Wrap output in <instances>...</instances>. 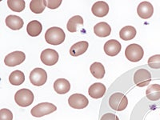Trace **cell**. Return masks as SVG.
Segmentation results:
<instances>
[{"label": "cell", "mask_w": 160, "mask_h": 120, "mask_svg": "<svg viewBox=\"0 0 160 120\" xmlns=\"http://www.w3.org/2000/svg\"><path fill=\"white\" fill-rule=\"evenodd\" d=\"M45 40L48 44L57 46L62 43L66 38L64 31L60 28L53 27L49 28L45 33Z\"/></svg>", "instance_id": "6da1fadb"}, {"label": "cell", "mask_w": 160, "mask_h": 120, "mask_svg": "<svg viewBox=\"0 0 160 120\" xmlns=\"http://www.w3.org/2000/svg\"><path fill=\"white\" fill-rule=\"evenodd\" d=\"M109 105L111 109L116 111H122L128 108V99L122 93H114L109 98Z\"/></svg>", "instance_id": "7a4b0ae2"}, {"label": "cell", "mask_w": 160, "mask_h": 120, "mask_svg": "<svg viewBox=\"0 0 160 120\" xmlns=\"http://www.w3.org/2000/svg\"><path fill=\"white\" fill-rule=\"evenodd\" d=\"M15 101L21 108H27L34 102V94L27 88H22L15 93Z\"/></svg>", "instance_id": "3957f363"}, {"label": "cell", "mask_w": 160, "mask_h": 120, "mask_svg": "<svg viewBox=\"0 0 160 120\" xmlns=\"http://www.w3.org/2000/svg\"><path fill=\"white\" fill-rule=\"evenodd\" d=\"M144 55V51L142 48L138 44L132 43L130 44L126 48L125 55L129 61L133 62H136L142 59Z\"/></svg>", "instance_id": "277c9868"}, {"label": "cell", "mask_w": 160, "mask_h": 120, "mask_svg": "<svg viewBox=\"0 0 160 120\" xmlns=\"http://www.w3.org/2000/svg\"><path fill=\"white\" fill-rule=\"evenodd\" d=\"M57 110V108L54 104L50 102H41L38 105L35 106L31 109V115L34 117H42L44 115H50L51 113L55 112Z\"/></svg>", "instance_id": "5b68a950"}, {"label": "cell", "mask_w": 160, "mask_h": 120, "mask_svg": "<svg viewBox=\"0 0 160 120\" xmlns=\"http://www.w3.org/2000/svg\"><path fill=\"white\" fill-rule=\"evenodd\" d=\"M48 80L47 71L42 68H35L30 74V81L33 85L40 87L46 83Z\"/></svg>", "instance_id": "8992f818"}, {"label": "cell", "mask_w": 160, "mask_h": 120, "mask_svg": "<svg viewBox=\"0 0 160 120\" xmlns=\"http://www.w3.org/2000/svg\"><path fill=\"white\" fill-rule=\"evenodd\" d=\"M151 81V75L149 71L146 69H138L134 75V82L137 87L143 88L148 86Z\"/></svg>", "instance_id": "52a82bcc"}, {"label": "cell", "mask_w": 160, "mask_h": 120, "mask_svg": "<svg viewBox=\"0 0 160 120\" xmlns=\"http://www.w3.org/2000/svg\"><path fill=\"white\" fill-rule=\"evenodd\" d=\"M68 103L74 109H83L89 104L88 98L82 94H74L68 98Z\"/></svg>", "instance_id": "ba28073f"}, {"label": "cell", "mask_w": 160, "mask_h": 120, "mask_svg": "<svg viewBox=\"0 0 160 120\" xmlns=\"http://www.w3.org/2000/svg\"><path fill=\"white\" fill-rule=\"evenodd\" d=\"M25 59L26 55L22 51H14L5 57L4 63L8 67H15L22 63Z\"/></svg>", "instance_id": "9c48e42d"}, {"label": "cell", "mask_w": 160, "mask_h": 120, "mask_svg": "<svg viewBox=\"0 0 160 120\" xmlns=\"http://www.w3.org/2000/svg\"><path fill=\"white\" fill-rule=\"evenodd\" d=\"M58 54L56 51L53 49H46L42 51L40 58L43 64L47 66H53L56 64L58 61Z\"/></svg>", "instance_id": "30bf717a"}, {"label": "cell", "mask_w": 160, "mask_h": 120, "mask_svg": "<svg viewBox=\"0 0 160 120\" xmlns=\"http://www.w3.org/2000/svg\"><path fill=\"white\" fill-rule=\"evenodd\" d=\"M137 13H138V16L140 18H143V19H148V18H150L153 15L154 8L149 2L144 1V2H142L138 6Z\"/></svg>", "instance_id": "8fae6325"}, {"label": "cell", "mask_w": 160, "mask_h": 120, "mask_svg": "<svg viewBox=\"0 0 160 120\" xmlns=\"http://www.w3.org/2000/svg\"><path fill=\"white\" fill-rule=\"evenodd\" d=\"M122 46L118 40L111 39L104 45V51L109 56H115L121 51Z\"/></svg>", "instance_id": "7c38bea8"}, {"label": "cell", "mask_w": 160, "mask_h": 120, "mask_svg": "<svg viewBox=\"0 0 160 120\" xmlns=\"http://www.w3.org/2000/svg\"><path fill=\"white\" fill-rule=\"evenodd\" d=\"M91 11L93 15L96 17L102 18L105 17L109 12V5L104 1H98L92 6Z\"/></svg>", "instance_id": "4fadbf2b"}, {"label": "cell", "mask_w": 160, "mask_h": 120, "mask_svg": "<svg viewBox=\"0 0 160 120\" xmlns=\"http://www.w3.org/2000/svg\"><path fill=\"white\" fill-rule=\"evenodd\" d=\"M106 87L101 82H95L90 87L88 90L89 95L93 98H102L106 93Z\"/></svg>", "instance_id": "5bb4252c"}, {"label": "cell", "mask_w": 160, "mask_h": 120, "mask_svg": "<svg viewBox=\"0 0 160 120\" xmlns=\"http://www.w3.org/2000/svg\"><path fill=\"white\" fill-rule=\"evenodd\" d=\"M6 24L13 31H18L23 27V20L17 15H8L6 18Z\"/></svg>", "instance_id": "9a60e30c"}, {"label": "cell", "mask_w": 160, "mask_h": 120, "mask_svg": "<svg viewBox=\"0 0 160 120\" xmlns=\"http://www.w3.org/2000/svg\"><path fill=\"white\" fill-rule=\"evenodd\" d=\"M94 32L98 37L105 38L111 35V28L109 24L105 22H98L94 27Z\"/></svg>", "instance_id": "2e32d148"}, {"label": "cell", "mask_w": 160, "mask_h": 120, "mask_svg": "<svg viewBox=\"0 0 160 120\" xmlns=\"http://www.w3.org/2000/svg\"><path fill=\"white\" fill-rule=\"evenodd\" d=\"M54 89L59 95H64L71 90V83L65 78H58L54 82Z\"/></svg>", "instance_id": "e0dca14e"}, {"label": "cell", "mask_w": 160, "mask_h": 120, "mask_svg": "<svg viewBox=\"0 0 160 120\" xmlns=\"http://www.w3.org/2000/svg\"><path fill=\"white\" fill-rule=\"evenodd\" d=\"M88 47H89V43L87 41H80L71 47L70 49V54L71 56H79L88 51Z\"/></svg>", "instance_id": "ac0fdd59"}, {"label": "cell", "mask_w": 160, "mask_h": 120, "mask_svg": "<svg viewBox=\"0 0 160 120\" xmlns=\"http://www.w3.org/2000/svg\"><path fill=\"white\" fill-rule=\"evenodd\" d=\"M42 31V26L38 20H32L27 27L28 34L31 37H37L41 34Z\"/></svg>", "instance_id": "d6986e66"}, {"label": "cell", "mask_w": 160, "mask_h": 120, "mask_svg": "<svg viewBox=\"0 0 160 120\" xmlns=\"http://www.w3.org/2000/svg\"><path fill=\"white\" fill-rule=\"evenodd\" d=\"M146 96L151 101H157L160 99V85L152 84L146 91Z\"/></svg>", "instance_id": "ffe728a7"}, {"label": "cell", "mask_w": 160, "mask_h": 120, "mask_svg": "<svg viewBox=\"0 0 160 120\" xmlns=\"http://www.w3.org/2000/svg\"><path fill=\"white\" fill-rule=\"evenodd\" d=\"M136 29L132 26H126L119 31V37L122 40L128 41L135 38L136 35Z\"/></svg>", "instance_id": "44dd1931"}, {"label": "cell", "mask_w": 160, "mask_h": 120, "mask_svg": "<svg viewBox=\"0 0 160 120\" xmlns=\"http://www.w3.org/2000/svg\"><path fill=\"white\" fill-rule=\"evenodd\" d=\"M90 71L93 76L98 79L102 78L105 75V68L101 62H95L91 64L90 67Z\"/></svg>", "instance_id": "7402d4cb"}, {"label": "cell", "mask_w": 160, "mask_h": 120, "mask_svg": "<svg viewBox=\"0 0 160 120\" xmlns=\"http://www.w3.org/2000/svg\"><path fill=\"white\" fill-rule=\"evenodd\" d=\"M25 81V75L22 71L19 70L13 71L9 76V82L14 86H19Z\"/></svg>", "instance_id": "603a6c76"}, {"label": "cell", "mask_w": 160, "mask_h": 120, "mask_svg": "<svg viewBox=\"0 0 160 120\" xmlns=\"http://www.w3.org/2000/svg\"><path fill=\"white\" fill-rule=\"evenodd\" d=\"M83 25V18L79 15H75L71 18L67 24V28L68 31L71 33L76 32L78 26Z\"/></svg>", "instance_id": "cb8c5ba5"}, {"label": "cell", "mask_w": 160, "mask_h": 120, "mask_svg": "<svg viewBox=\"0 0 160 120\" xmlns=\"http://www.w3.org/2000/svg\"><path fill=\"white\" fill-rule=\"evenodd\" d=\"M46 6V0H32L30 2V8L35 14H41L44 11Z\"/></svg>", "instance_id": "d4e9b609"}, {"label": "cell", "mask_w": 160, "mask_h": 120, "mask_svg": "<svg viewBox=\"0 0 160 120\" xmlns=\"http://www.w3.org/2000/svg\"><path fill=\"white\" fill-rule=\"evenodd\" d=\"M8 5L11 11L15 12H21L25 9V1L23 0H8Z\"/></svg>", "instance_id": "484cf974"}, {"label": "cell", "mask_w": 160, "mask_h": 120, "mask_svg": "<svg viewBox=\"0 0 160 120\" xmlns=\"http://www.w3.org/2000/svg\"><path fill=\"white\" fill-rule=\"evenodd\" d=\"M148 66L152 69H160V55L151 56L148 59Z\"/></svg>", "instance_id": "4316f807"}, {"label": "cell", "mask_w": 160, "mask_h": 120, "mask_svg": "<svg viewBox=\"0 0 160 120\" xmlns=\"http://www.w3.org/2000/svg\"><path fill=\"white\" fill-rule=\"evenodd\" d=\"M0 120H13V114L10 110L2 108L0 110Z\"/></svg>", "instance_id": "83f0119b"}, {"label": "cell", "mask_w": 160, "mask_h": 120, "mask_svg": "<svg viewBox=\"0 0 160 120\" xmlns=\"http://www.w3.org/2000/svg\"><path fill=\"white\" fill-rule=\"evenodd\" d=\"M61 3L62 0H46V6L50 9H56Z\"/></svg>", "instance_id": "f1b7e54d"}, {"label": "cell", "mask_w": 160, "mask_h": 120, "mask_svg": "<svg viewBox=\"0 0 160 120\" xmlns=\"http://www.w3.org/2000/svg\"><path fill=\"white\" fill-rule=\"evenodd\" d=\"M100 120H119L118 117L115 114H112V113H107V114H104L102 116L101 119Z\"/></svg>", "instance_id": "f546056e"}]
</instances>
